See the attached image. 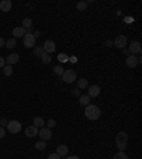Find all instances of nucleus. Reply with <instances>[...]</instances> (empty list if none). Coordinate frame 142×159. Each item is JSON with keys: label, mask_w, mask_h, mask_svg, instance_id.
<instances>
[{"label": "nucleus", "mask_w": 142, "mask_h": 159, "mask_svg": "<svg viewBox=\"0 0 142 159\" xmlns=\"http://www.w3.org/2000/svg\"><path fill=\"white\" fill-rule=\"evenodd\" d=\"M84 114H85V116L88 119H91V121H97V119L101 116V109H99L97 105L88 104V105L85 107V111H84Z\"/></svg>", "instance_id": "1"}, {"label": "nucleus", "mask_w": 142, "mask_h": 159, "mask_svg": "<svg viewBox=\"0 0 142 159\" xmlns=\"http://www.w3.org/2000/svg\"><path fill=\"white\" fill-rule=\"evenodd\" d=\"M115 142H117V148L119 149V152H124L126 145H128V135H126V132H124V131L118 132V135L115 138Z\"/></svg>", "instance_id": "2"}, {"label": "nucleus", "mask_w": 142, "mask_h": 159, "mask_svg": "<svg viewBox=\"0 0 142 159\" xmlns=\"http://www.w3.org/2000/svg\"><path fill=\"white\" fill-rule=\"evenodd\" d=\"M61 78H63L64 83L71 84V83H74V81L77 80V74H76V71H74L73 68H70V70H66V71H64L63 75H61Z\"/></svg>", "instance_id": "3"}, {"label": "nucleus", "mask_w": 142, "mask_h": 159, "mask_svg": "<svg viewBox=\"0 0 142 159\" xmlns=\"http://www.w3.org/2000/svg\"><path fill=\"white\" fill-rule=\"evenodd\" d=\"M23 44H24V47H27V48H30V47H34V46H36V37L33 36V33H31V31H27V33L24 34V37H23Z\"/></svg>", "instance_id": "4"}, {"label": "nucleus", "mask_w": 142, "mask_h": 159, "mask_svg": "<svg viewBox=\"0 0 142 159\" xmlns=\"http://www.w3.org/2000/svg\"><path fill=\"white\" fill-rule=\"evenodd\" d=\"M6 128L9 129L10 134H17V132L21 131V124H20L19 121H9V124H7Z\"/></svg>", "instance_id": "5"}, {"label": "nucleus", "mask_w": 142, "mask_h": 159, "mask_svg": "<svg viewBox=\"0 0 142 159\" xmlns=\"http://www.w3.org/2000/svg\"><path fill=\"white\" fill-rule=\"evenodd\" d=\"M129 53L132 54V56H136V54H141L142 51V47H141V43L139 41H132V43L129 44Z\"/></svg>", "instance_id": "6"}, {"label": "nucleus", "mask_w": 142, "mask_h": 159, "mask_svg": "<svg viewBox=\"0 0 142 159\" xmlns=\"http://www.w3.org/2000/svg\"><path fill=\"white\" fill-rule=\"evenodd\" d=\"M43 50L46 51L47 54H51L56 51V44H54L53 40H46L43 44Z\"/></svg>", "instance_id": "7"}, {"label": "nucleus", "mask_w": 142, "mask_h": 159, "mask_svg": "<svg viewBox=\"0 0 142 159\" xmlns=\"http://www.w3.org/2000/svg\"><path fill=\"white\" fill-rule=\"evenodd\" d=\"M126 66L129 67V68H135L136 66L139 64V60H138V57H135V56H132V54H129L128 57H126Z\"/></svg>", "instance_id": "8"}, {"label": "nucleus", "mask_w": 142, "mask_h": 159, "mask_svg": "<svg viewBox=\"0 0 142 159\" xmlns=\"http://www.w3.org/2000/svg\"><path fill=\"white\" fill-rule=\"evenodd\" d=\"M114 46L115 47H118V48H125V46H126V37L125 36H118L115 40H114Z\"/></svg>", "instance_id": "9"}, {"label": "nucleus", "mask_w": 142, "mask_h": 159, "mask_svg": "<svg viewBox=\"0 0 142 159\" xmlns=\"http://www.w3.org/2000/svg\"><path fill=\"white\" fill-rule=\"evenodd\" d=\"M99 93H101L99 85H91V87H88V94H87V95H88L89 98H95V97L99 95Z\"/></svg>", "instance_id": "10"}, {"label": "nucleus", "mask_w": 142, "mask_h": 159, "mask_svg": "<svg viewBox=\"0 0 142 159\" xmlns=\"http://www.w3.org/2000/svg\"><path fill=\"white\" fill-rule=\"evenodd\" d=\"M39 135H40V138L43 139V141H48L50 138H51V129H48V128H41L39 131Z\"/></svg>", "instance_id": "11"}, {"label": "nucleus", "mask_w": 142, "mask_h": 159, "mask_svg": "<svg viewBox=\"0 0 142 159\" xmlns=\"http://www.w3.org/2000/svg\"><path fill=\"white\" fill-rule=\"evenodd\" d=\"M24 134H26V136H29V138H33V136H36L37 134H39V128L34 126V125H30V126L26 128Z\"/></svg>", "instance_id": "12"}, {"label": "nucleus", "mask_w": 142, "mask_h": 159, "mask_svg": "<svg viewBox=\"0 0 142 159\" xmlns=\"http://www.w3.org/2000/svg\"><path fill=\"white\" fill-rule=\"evenodd\" d=\"M19 60H20L19 54L13 53V54H9V57L6 58V63H7V66H13V64L19 63Z\"/></svg>", "instance_id": "13"}, {"label": "nucleus", "mask_w": 142, "mask_h": 159, "mask_svg": "<svg viewBox=\"0 0 142 159\" xmlns=\"http://www.w3.org/2000/svg\"><path fill=\"white\" fill-rule=\"evenodd\" d=\"M27 33V30L23 27H14L13 29V39H19V37H24V34Z\"/></svg>", "instance_id": "14"}, {"label": "nucleus", "mask_w": 142, "mask_h": 159, "mask_svg": "<svg viewBox=\"0 0 142 159\" xmlns=\"http://www.w3.org/2000/svg\"><path fill=\"white\" fill-rule=\"evenodd\" d=\"M10 9H11V2L10 0H2L0 2V10L2 11L7 13V11H10Z\"/></svg>", "instance_id": "15"}, {"label": "nucleus", "mask_w": 142, "mask_h": 159, "mask_svg": "<svg viewBox=\"0 0 142 159\" xmlns=\"http://www.w3.org/2000/svg\"><path fill=\"white\" fill-rule=\"evenodd\" d=\"M56 153H58L60 156H66L67 153H68V146L67 145H58L57 146V152Z\"/></svg>", "instance_id": "16"}, {"label": "nucleus", "mask_w": 142, "mask_h": 159, "mask_svg": "<svg viewBox=\"0 0 142 159\" xmlns=\"http://www.w3.org/2000/svg\"><path fill=\"white\" fill-rule=\"evenodd\" d=\"M33 125L37 126V128H40V126L43 128V125H46V121H44L41 116H36V118H34V121H33Z\"/></svg>", "instance_id": "17"}, {"label": "nucleus", "mask_w": 142, "mask_h": 159, "mask_svg": "<svg viewBox=\"0 0 142 159\" xmlns=\"http://www.w3.org/2000/svg\"><path fill=\"white\" fill-rule=\"evenodd\" d=\"M31 26H33V20L29 19V17H26V19L23 20V26H21V27L27 30V29H31Z\"/></svg>", "instance_id": "18"}, {"label": "nucleus", "mask_w": 142, "mask_h": 159, "mask_svg": "<svg viewBox=\"0 0 142 159\" xmlns=\"http://www.w3.org/2000/svg\"><path fill=\"white\" fill-rule=\"evenodd\" d=\"M3 74L6 77H10L11 74H13V67H11V66H7V64H6V66L3 67Z\"/></svg>", "instance_id": "19"}, {"label": "nucleus", "mask_w": 142, "mask_h": 159, "mask_svg": "<svg viewBox=\"0 0 142 159\" xmlns=\"http://www.w3.org/2000/svg\"><path fill=\"white\" fill-rule=\"evenodd\" d=\"M4 47H7V48H14V47H16V39H13V37L9 39L6 43H4Z\"/></svg>", "instance_id": "20"}, {"label": "nucleus", "mask_w": 142, "mask_h": 159, "mask_svg": "<svg viewBox=\"0 0 142 159\" xmlns=\"http://www.w3.org/2000/svg\"><path fill=\"white\" fill-rule=\"evenodd\" d=\"M41 61H43V64H50L51 63V57H50V54H47L46 51H44L43 54H41Z\"/></svg>", "instance_id": "21"}, {"label": "nucleus", "mask_w": 142, "mask_h": 159, "mask_svg": "<svg viewBox=\"0 0 142 159\" xmlns=\"http://www.w3.org/2000/svg\"><path fill=\"white\" fill-rule=\"evenodd\" d=\"M87 87H88V80L80 78V80H78V88H80V89H84V88H87Z\"/></svg>", "instance_id": "22"}, {"label": "nucleus", "mask_w": 142, "mask_h": 159, "mask_svg": "<svg viewBox=\"0 0 142 159\" xmlns=\"http://www.w3.org/2000/svg\"><path fill=\"white\" fill-rule=\"evenodd\" d=\"M80 104L87 107L89 104V97L88 95H80Z\"/></svg>", "instance_id": "23"}, {"label": "nucleus", "mask_w": 142, "mask_h": 159, "mask_svg": "<svg viewBox=\"0 0 142 159\" xmlns=\"http://www.w3.org/2000/svg\"><path fill=\"white\" fill-rule=\"evenodd\" d=\"M87 7H88L87 2H78V3H77V10H80V11H84Z\"/></svg>", "instance_id": "24"}, {"label": "nucleus", "mask_w": 142, "mask_h": 159, "mask_svg": "<svg viewBox=\"0 0 142 159\" xmlns=\"http://www.w3.org/2000/svg\"><path fill=\"white\" fill-rule=\"evenodd\" d=\"M36 148L39 149V151H44L46 149V141H39V142H36Z\"/></svg>", "instance_id": "25"}, {"label": "nucleus", "mask_w": 142, "mask_h": 159, "mask_svg": "<svg viewBox=\"0 0 142 159\" xmlns=\"http://www.w3.org/2000/svg\"><path fill=\"white\" fill-rule=\"evenodd\" d=\"M63 73H64V68L61 66H57V67H54V74H57V75H63Z\"/></svg>", "instance_id": "26"}, {"label": "nucleus", "mask_w": 142, "mask_h": 159, "mask_svg": "<svg viewBox=\"0 0 142 159\" xmlns=\"http://www.w3.org/2000/svg\"><path fill=\"white\" fill-rule=\"evenodd\" d=\"M114 159H129V158L125 152H118L115 156H114Z\"/></svg>", "instance_id": "27"}, {"label": "nucleus", "mask_w": 142, "mask_h": 159, "mask_svg": "<svg viewBox=\"0 0 142 159\" xmlns=\"http://www.w3.org/2000/svg\"><path fill=\"white\" fill-rule=\"evenodd\" d=\"M44 53V50H43V46L41 47H34V54H36V56H41V54Z\"/></svg>", "instance_id": "28"}, {"label": "nucleus", "mask_w": 142, "mask_h": 159, "mask_svg": "<svg viewBox=\"0 0 142 159\" xmlns=\"http://www.w3.org/2000/svg\"><path fill=\"white\" fill-rule=\"evenodd\" d=\"M46 124H47V128H48V129H51V128H54V126H56V121H54V119H48Z\"/></svg>", "instance_id": "29"}, {"label": "nucleus", "mask_w": 142, "mask_h": 159, "mask_svg": "<svg viewBox=\"0 0 142 159\" xmlns=\"http://www.w3.org/2000/svg\"><path fill=\"white\" fill-rule=\"evenodd\" d=\"M7 124H9V121H7V119H4V118H2V119H0V125H2V128H4V126H7Z\"/></svg>", "instance_id": "30"}, {"label": "nucleus", "mask_w": 142, "mask_h": 159, "mask_svg": "<svg viewBox=\"0 0 142 159\" xmlns=\"http://www.w3.org/2000/svg\"><path fill=\"white\" fill-rule=\"evenodd\" d=\"M61 156L58 155V153H51V155H48V158L47 159H60Z\"/></svg>", "instance_id": "31"}, {"label": "nucleus", "mask_w": 142, "mask_h": 159, "mask_svg": "<svg viewBox=\"0 0 142 159\" xmlns=\"http://www.w3.org/2000/svg\"><path fill=\"white\" fill-rule=\"evenodd\" d=\"M4 136H6V131H4V128H2V126H0V139L4 138Z\"/></svg>", "instance_id": "32"}, {"label": "nucleus", "mask_w": 142, "mask_h": 159, "mask_svg": "<svg viewBox=\"0 0 142 159\" xmlns=\"http://www.w3.org/2000/svg\"><path fill=\"white\" fill-rule=\"evenodd\" d=\"M4 66H6V60H4L3 57H0V68H3Z\"/></svg>", "instance_id": "33"}, {"label": "nucleus", "mask_w": 142, "mask_h": 159, "mask_svg": "<svg viewBox=\"0 0 142 159\" xmlns=\"http://www.w3.org/2000/svg\"><path fill=\"white\" fill-rule=\"evenodd\" d=\"M58 58H60V61H67V56H66V54H60Z\"/></svg>", "instance_id": "34"}, {"label": "nucleus", "mask_w": 142, "mask_h": 159, "mask_svg": "<svg viewBox=\"0 0 142 159\" xmlns=\"http://www.w3.org/2000/svg\"><path fill=\"white\" fill-rule=\"evenodd\" d=\"M33 36H34V37H36V40H37V39H39V37H40V36H41V33H40L39 30H37V31H34V33H33Z\"/></svg>", "instance_id": "35"}, {"label": "nucleus", "mask_w": 142, "mask_h": 159, "mask_svg": "<svg viewBox=\"0 0 142 159\" xmlns=\"http://www.w3.org/2000/svg\"><path fill=\"white\" fill-rule=\"evenodd\" d=\"M73 95H80V89H73Z\"/></svg>", "instance_id": "36"}, {"label": "nucleus", "mask_w": 142, "mask_h": 159, "mask_svg": "<svg viewBox=\"0 0 142 159\" xmlns=\"http://www.w3.org/2000/svg\"><path fill=\"white\" fill-rule=\"evenodd\" d=\"M4 43H6V41H4V39H2V37H0V47H4Z\"/></svg>", "instance_id": "37"}, {"label": "nucleus", "mask_w": 142, "mask_h": 159, "mask_svg": "<svg viewBox=\"0 0 142 159\" xmlns=\"http://www.w3.org/2000/svg\"><path fill=\"white\" fill-rule=\"evenodd\" d=\"M67 159H80V158H78V156H68Z\"/></svg>", "instance_id": "38"}]
</instances>
